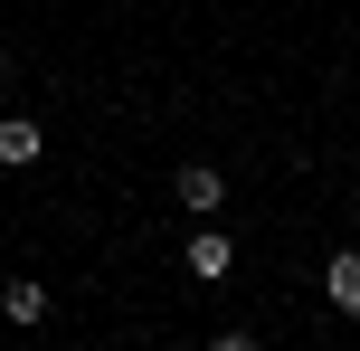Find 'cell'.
<instances>
[{
  "instance_id": "obj_1",
  "label": "cell",
  "mask_w": 360,
  "mask_h": 351,
  "mask_svg": "<svg viewBox=\"0 0 360 351\" xmlns=\"http://www.w3.org/2000/svg\"><path fill=\"white\" fill-rule=\"evenodd\" d=\"M38 152H48V124H29V114H0V162H10V171H29Z\"/></svg>"
},
{
  "instance_id": "obj_2",
  "label": "cell",
  "mask_w": 360,
  "mask_h": 351,
  "mask_svg": "<svg viewBox=\"0 0 360 351\" xmlns=\"http://www.w3.org/2000/svg\"><path fill=\"white\" fill-rule=\"evenodd\" d=\"M171 190H180V209H199V219H209V209L228 200V181H218V162H180V181H171Z\"/></svg>"
},
{
  "instance_id": "obj_3",
  "label": "cell",
  "mask_w": 360,
  "mask_h": 351,
  "mask_svg": "<svg viewBox=\"0 0 360 351\" xmlns=\"http://www.w3.org/2000/svg\"><path fill=\"white\" fill-rule=\"evenodd\" d=\"M323 304L332 314H360V247H342V257L323 266Z\"/></svg>"
},
{
  "instance_id": "obj_4",
  "label": "cell",
  "mask_w": 360,
  "mask_h": 351,
  "mask_svg": "<svg viewBox=\"0 0 360 351\" xmlns=\"http://www.w3.org/2000/svg\"><path fill=\"white\" fill-rule=\"evenodd\" d=\"M228 266H237V247L218 238V228H199V238H190V276H199V285H218Z\"/></svg>"
},
{
  "instance_id": "obj_5",
  "label": "cell",
  "mask_w": 360,
  "mask_h": 351,
  "mask_svg": "<svg viewBox=\"0 0 360 351\" xmlns=\"http://www.w3.org/2000/svg\"><path fill=\"white\" fill-rule=\"evenodd\" d=\"M0 314H10V323H48V285L10 276V285H0Z\"/></svg>"
},
{
  "instance_id": "obj_6",
  "label": "cell",
  "mask_w": 360,
  "mask_h": 351,
  "mask_svg": "<svg viewBox=\"0 0 360 351\" xmlns=\"http://www.w3.org/2000/svg\"><path fill=\"white\" fill-rule=\"evenodd\" d=\"M0 76H10V57H0Z\"/></svg>"
}]
</instances>
